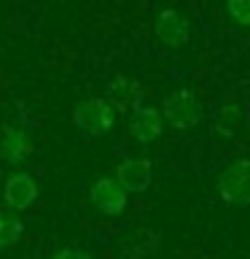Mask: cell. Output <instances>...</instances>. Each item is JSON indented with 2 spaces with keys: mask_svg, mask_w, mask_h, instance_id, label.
<instances>
[{
  "mask_svg": "<svg viewBox=\"0 0 250 259\" xmlns=\"http://www.w3.org/2000/svg\"><path fill=\"white\" fill-rule=\"evenodd\" d=\"M127 127H129V135H132L137 143L148 146V143H153L161 135L164 121H161V113L156 108H145V105H140L137 111H132Z\"/></svg>",
  "mask_w": 250,
  "mask_h": 259,
  "instance_id": "obj_9",
  "label": "cell"
},
{
  "mask_svg": "<svg viewBox=\"0 0 250 259\" xmlns=\"http://www.w3.org/2000/svg\"><path fill=\"white\" fill-rule=\"evenodd\" d=\"M54 259H92V256H89L86 251H81V248H62Z\"/></svg>",
  "mask_w": 250,
  "mask_h": 259,
  "instance_id": "obj_14",
  "label": "cell"
},
{
  "mask_svg": "<svg viewBox=\"0 0 250 259\" xmlns=\"http://www.w3.org/2000/svg\"><path fill=\"white\" fill-rule=\"evenodd\" d=\"M189 22L183 19L175 8H164L156 16V38L169 49H180L189 44Z\"/></svg>",
  "mask_w": 250,
  "mask_h": 259,
  "instance_id": "obj_8",
  "label": "cell"
},
{
  "mask_svg": "<svg viewBox=\"0 0 250 259\" xmlns=\"http://www.w3.org/2000/svg\"><path fill=\"white\" fill-rule=\"evenodd\" d=\"M226 11H229V14L234 16V22L242 24V27L250 22V6L245 3V0H231V3L226 6Z\"/></svg>",
  "mask_w": 250,
  "mask_h": 259,
  "instance_id": "obj_13",
  "label": "cell"
},
{
  "mask_svg": "<svg viewBox=\"0 0 250 259\" xmlns=\"http://www.w3.org/2000/svg\"><path fill=\"white\" fill-rule=\"evenodd\" d=\"M105 103L110 105L113 111H137L143 105V89L137 81L132 78H124V76H116L110 81L108 87H105Z\"/></svg>",
  "mask_w": 250,
  "mask_h": 259,
  "instance_id": "obj_5",
  "label": "cell"
},
{
  "mask_svg": "<svg viewBox=\"0 0 250 259\" xmlns=\"http://www.w3.org/2000/svg\"><path fill=\"white\" fill-rule=\"evenodd\" d=\"M73 121H76V127L84 135L100 138V135L113 130V124H116V111H113L102 97H86V100H81L76 105Z\"/></svg>",
  "mask_w": 250,
  "mask_h": 259,
  "instance_id": "obj_1",
  "label": "cell"
},
{
  "mask_svg": "<svg viewBox=\"0 0 250 259\" xmlns=\"http://www.w3.org/2000/svg\"><path fill=\"white\" fill-rule=\"evenodd\" d=\"M3 200L6 205H11L14 210H27L32 208V202L38 200V184L35 178L27 173H14L6 178L3 186Z\"/></svg>",
  "mask_w": 250,
  "mask_h": 259,
  "instance_id": "obj_7",
  "label": "cell"
},
{
  "mask_svg": "<svg viewBox=\"0 0 250 259\" xmlns=\"http://www.w3.org/2000/svg\"><path fill=\"white\" fill-rule=\"evenodd\" d=\"M247 159H237L218 176V194L229 205H247Z\"/></svg>",
  "mask_w": 250,
  "mask_h": 259,
  "instance_id": "obj_3",
  "label": "cell"
},
{
  "mask_svg": "<svg viewBox=\"0 0 250 259\" xmlns=\"http://www.w3.org/2000/svg\"><path fill=\"white\" fill-rule=\"evenodd\" d=\"M164 119L175 130H191L202 121V103L191 89H177L164 100Z\"/></svg>",
  "mask_w": 250,
  "mask_h": 259,
  "instance_id": "obj_2",
  "label": "cell"
},
{
  "mask_svg": "<svg viewBox=\"0 0 250 259\" xmlns=\"http://www.w3.org/2000/svg\"><path fill=\"white\" fill-rule=\"evenodd\" d=\"M151 178H153V165L145 157H129L116 170V184L129 194L145 192L151 186Z\"/></svg>",
  "mask_w": 250,
  "mask_h": 259,
  "instance_id": "obj_4",
  "label": "cell"
},
{
  "mask_svg": "<svg viewBox=\"0 0 250 259\" xmlns=\"http://www.w3.org/2000/svg\"><path fill=\"white\" fill-rule=\"evenodd\" d=\"M89 200L105 216H118L127 208V192L116 184V178H108V176L94 181L92 192H89Z\"/></svg>",
  "mask_w": 250,
  "mask_h": 259,
  "instance_id": "obj_6",
  "label": "cell"
},
{
  "mask_svg": "<svg viewBox=\"0 0 250 259\" xmlns=\"http://www.w3.org/2000/svg\"><path fill=\"white\" fill-rule=\"evenodd\" d=\"M30 151H32V143L22 127H8L3 133V141H0V157H3V162L19 165V162L30 157Z\"/></svg>",
  "mask_w": 250,
  "mask_h": 259,
  "instance_id": "obj_10",
  "label": "cell"
},
{
  "mask_svg": "<svg viewBox=\"0 0 250 259\" xmlns=\"http://www.w3.org/2000/svg\"><path fill=\"white\" fill-rule=\"evenodd\" d=\"M239 119H242L239 108H237L234 103H229V105H221V108L213 113V127H215L221 135L231 138L234 130H237V124H239Z\"/></svg>",
  "mask_w": 250,
  "mask_h": 259,
  "instance_id": "obj_11",
  "label": "cell"
},
{
  "mask_svg": "<svg viewBox=\"0 0 250 259\" xmlns=\"http://www.w3.org/2000/svg\"><path fill=\"white\" fill-rule=\"evenodd\" d=\"M24 232L22 222L11 213H3L0 210V248H8V246H16Z\"/></svg>",
  "mask_w": 250,
  "mask_h": 259,
  "instance_id": "obj_12",
  "label": "cell"
}]
</instances>
